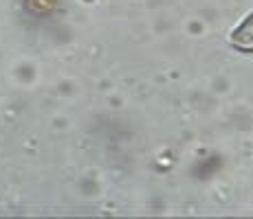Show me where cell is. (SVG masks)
Wrapping results in <instances>:
<instances>
[{
    "label": "cell",
    "instance_id": "1",
    "mask_svg": "<svg viewBox=\"0 0 253 219\" xmlns=\"http://www.w3.org/2000/svg\"><path fill=\"white\" fill-rule=\"evenodd\" d=\"M231 46L242 53H253V13H249L231 33Z\"/></svg>",
    "mask_w": 253,
    "mask_h": 219
}]
</instances>
